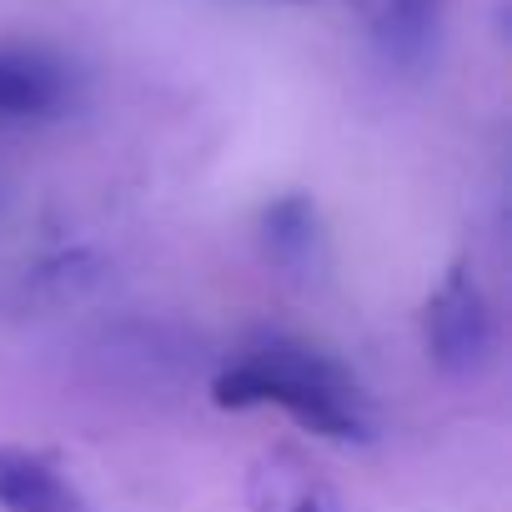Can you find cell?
Returning <instances> with one entry per match:
<instances>
[{
  "label": "cell",
  "mask_w": 512,
  "mask_h": 512,
  "mask_svg": "<svg viewBox=\"0 0 512 512\" xmlns=\"http://www.w3.org/2000/svg\"><path fill=\"white\" fill-rule=\"evenodd\" d=\"M211 402L231 412L277 407L327 442H367L377 417L367 387L327 347L292 332H256L211 382Z\"/></svg>",
  "instance_id": "obj_1"
},
{
  "label": "cell",
  "mask_w": 512,
  "mask_h": 512,
  "mask_svg": "<svg viewBox=\"0 0 512 512\" xmlns=\"http://www.w3.org/2000/svg\"><path fill=\"white\" fill-rule=\"evenodd\" d=\"M492 337V307L477 282V267L472 256H457L422 307V347L447 377H472L487 367Z\"/></svg>",
  "instance_id": "obj_2"
},
{
  "label": "cell",
  "mask_w": 512,
  "mask_h": 512,
  "mask_svg": "<svg viewBox=\"0 0 512 512\" xmlns=\"http://www.w3.org/2000/svg\"><path fill=\"white\" fill-rule=\"evenodd\" d=\"M0 512H96V507L51 457L26 447H0Z\"/></svg>",
  "instance_id": "obj_3"
},
{
  "label": "cell",
  "mask_w": 512,
  "mask_h": 512,
  "mask_svg": "<svg viewBox=\"0 0 512 512\" xmlns=\"http://www.w3.org/2000/svg\"><path fill=\"white\" fill-rule=\"evenodd\" d=\"M262 246H267L272 262L287 267V272H302V277L317 272L327 241H322V216H317L312 196L287 191V196L267 201V211H262Z\"/></svg>",
  "instance_id": "obj_4"
},
{
  "label": "cell",
  "mask_w": 512,
  "mask_h": 512,
  "mask_svg": "<svg viewBox=\"0 0 512 512\" xmlns=\"http://www.w3.org/2000/svg\"><path fill=\"white\" fill-rule=\"evenodd\" d=\"M251 507L256 512H347V502L292 452H272L251 472Z\"/></svg>",
  "instance_id": "obj_5"
},
{
  "label": "cell",
  "mask_w": 512,
  "mask_h": 512,
  "mask_svg": "<svg viewBox=\"0 0 512 512\" xmlns=\"http://www.w3.org/2000/svg\"><path fill=\"white\" fill-rule=\"evenodd\" d=\"M66 101V76L36 51L0 46V121H36Z\"/></svg>",
  "instance_id": "obj_6"
},
{
  "label": "cell",
  "mask_w": 512,
  "mask_h": 512,
  "mask_svg": "<svg viewBox=\"0 0 512 512\" xmlns=\"http://www.w3.org/2000/svg\"><path fill=\"white\" fill-rule=\"evenodd\" d=\"M372 36L387 61L422 66L437 41V0H372Z\"/></svg>",
  "instance_id": "obj_7"
}]
</instances>
